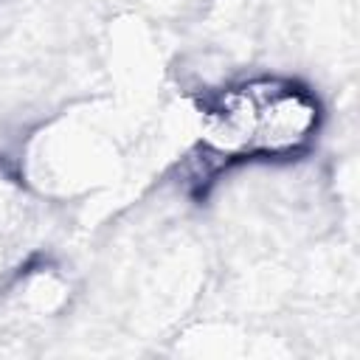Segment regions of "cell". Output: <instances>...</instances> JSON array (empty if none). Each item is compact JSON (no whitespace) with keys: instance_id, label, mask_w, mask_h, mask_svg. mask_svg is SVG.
Instances as JSON below:
<instances>
[{"instance_id":"cell-1","label":"cell","mask_w":360,"mask_h":360,"mask_svg":"<svg viewBox=\"0 0 360 360\" xmlns=\"http://www.w3.org/2000/svg\"><path fill=\"white\" fill-rule=\"evenodd\" d=\"M318 101L287 79H253L202 104V141L222 158H287L318 129Z\"/></svg>"}]
</instances>
